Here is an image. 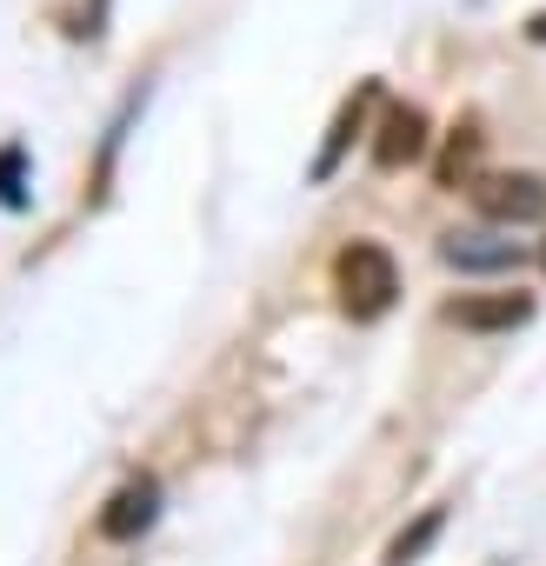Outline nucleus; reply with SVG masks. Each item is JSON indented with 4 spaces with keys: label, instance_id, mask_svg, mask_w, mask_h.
I'll return each mask as SVG.
<instances>
[{
    "label": "nucleus",
    "instance_id": "obj_1",
    "mask_svg": "<svg viewBox=\"0 0 546 566\" xmlns=\"http://www.w3.org/2000/svg\"><path fill=\"white\" fill-rule=\"evenodd\" d=\"M334 294H340V307H347L354 321H380V314L393 307V294H400L393 253L374 247V240L340 247V260H334Z\"/></svg>",
    "mask_w": 546,
    "mask_h": 566
},
{
    "label": "nucleus",
    "instance_id": "obj_2",
    "mask_svg": "<svg viewBox=\"0 0 546 566\" xmlns=\"http://www.w3.org/2000/svg\"><path fill=\"white\" fill-rule=\"evenodd\" d=\"M473 207L486 220H546V180L539 174H486V180H473Z\"/></svg>",
    "mask_w": 546,
    "mask_h": 566
},
{
    "label": "nucleus",
    "instance_id": "obj_3",
    "mask_svg": "<svg viewBox=\"0 0 546 566\" xmlns=\"http://www.w3.org/2000/svg\"><path fill=\"white\" fill-rule=\"evenodd\" d=\"M526 314H533L526 294H466V301L447 307V321L466 327V334H506V327H519Z\"/></svg>",
    "mask_w": 546,
    "mask_h": 566
},
{
    "label": "nucleus",
    "instance_id": "obj_4",
    "mask_svg": "<svg viewBox=\"0 0 546 566\" xmlns=\"http://www.w3.org/2000/svg\"><path fill=\"white\" fill-rule=\"evenodd\" d=\"M427 154V114L420 107H393L380 120V140H374V167H407Z\"/></svg>",
    "mask_w": 546,
    "mask_h": 566
},
{
    "label": "nucleus",
    "instance_id": "obj_5",
    "mask_svg": "<svg viewBox=\"0 0 546 566\" xmlns=\"http://www.w3.org/2000/svg\"><path fill=\"white\" fill-rule=\"evenodd\" d=\"M154 506H160V486L140 473V480H127V486L107 500V513H101V533H107V539H134V533L154 520Z\"/></svg>",
    "mask_w": 546,
    "mask_h": 566
},
{
    "label": "nucleus",
    "instance_id": "obj_6",
    "mask_svg": "<svg viewBox=\"0 0 546 566\" xmlns=\"http://www.w3.org/2000/svg\"><path fill=\"white\" fill-rule=\"evenodd\" d=\"M367 107H374V87H360L347 107H340V120H334V140H327V154H321V167L314 174H334V160H340V147L360 134V120H367Z\"/></svg>",
    "mask_w": 546,
    "mask_h": 566
},
{
    "label": "nucleus",
    "instance_id": "obj_7",
    "mask_svg": "<svg viewBox=\"0 0 546 566\" xmlns=\"http://www.w3.org/2000/svg\"><path fill=\"white\" fill-rule=\"evenodd\" d=\"M447 260H453V266H513V260H519V247H513V240H500V247H466V240H447Z\"/></svg>",
    "mask_w": 546,
    "mask_h": 566
},
{
    "label": "nucleus",
    "instance_id": "obj_8",
    "mask_svg": "<svg viewBox=\"0 0 546 566\" xmlns=\"http://www.w3.org/2000/svg\"><path fill=\"white\" fill-rule=\"evenodd\" d=\"M480 154V127L466 120V127H453V147H447V160H440V187H453L460 180V167Z\"/></svg>",
    "mask_w": 546,
    "mask_h": 566
},
{
    "label": "nucleus",
    "instance_id": "obj_9",
    "mask_svg": "<svg viewBox=\"0 0 546 566\" xmlns=\"http://www.w3.org/2000/svg\"><path fill=\"white\" fill-rule=\"evenodd\" d=\"M433 533H440V506H433V513H427L420 526H407V533H400V539L387 546V559H393V566H407V559H413V553H420V546H427Z\"/></svg>",
    "mask_w": 546,
    "mask_h": 566
},
{
    "label": "nucleus",
    "instance_id": "obj_10",
    "mask_svg": "<svg viewBox=\"0 0 546 566\" xmlns=\"http://www.w3.org/2000/svg\"><path fill=\"white\" fill-rule=\"evenodd\" d=\"M539 260H546V253H539Z\"/></svg>",
    "mask_w": 546,
    "mask_h": 566
}]
</instances>
